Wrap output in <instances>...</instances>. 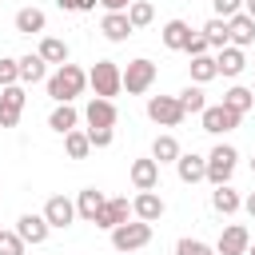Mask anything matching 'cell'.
<instances>
[{
  "mask_svg": "<svg viewBox=\"0 0 255 255\" xmlns=\"http://www.w3.org/2000/svg\"><path fill=\"white\" fill-rule=\"evenodd\" d=\"M44 84H48V96H52L56 104H72V100L88 88V72H84L80 64H64V68H56Z\"/></svg>",
  "mask_w": 255,
  "mask_h": 255,
  "instance_id": "1",
  "label": "cell"
},
{
  "mask_svg": "<svg viewBox=\"0 0 255 255\" xmlns=\"http://www.w3.org/2000/svg\"><path fill=\"white\" fill-rule=\"evenodd\" d=\"M88 84L96 88L100 100H112V96L124 92V68H120L116 60H96L92 72H88Z\"/></svg>",
  "mask_w": 255,
  "mask_h": 255,
  "instance_id": "2",
  "label": "cell"
},
{
  "mask_svg": "<svg viewBox=\"0 0 255 255\" xmlns=\"http://www.w3.org/2000/svg\"><path fill=\"white\" fill-rule=\"evenodd\" d=\"M235 163H239V151H235L231 143H215V147H211V155H207V179H211V187L231 183Z\"/></svg>",
  "mask_w": 255,
  "mask_h": 255,
  "instance_id": "3",
  "label": "cell"
},
{
  "mask_svg": "<svg viewBox=\"0 0 255 255\" xmlns=\"http://www.w3.org/2000/svg\"><path fill=\"white\" fill-rule=\"evenodd\" d=\"M147 243H151V223H143V219L120 223V227L112 231V247H116V251H139V247H147Z\"/></svg>",
  "mask_w": 255,
  "mask_h": 255,
  "instance_id": "4",
  "label": "cell"
},
{
  "mask_svg": "<svg viewBox=\"0 0 255 255\" xmlns=\"http://www.w3.org/2000/svg\"><path fill=\"white\" fill-rule=\"evenodd\" d=\"M147 120L159 124V128H175V124H183L179 96H147Z\"/></svg>",
  "mask_w": 255,
  "mask_h": 255,
  "instance_id": "5",
  "label": "cell"
},
{
  "mask_svg": "<svg viewBox=\"0 0 255 255\" xmlns=\"http://www.w3.org/2000/svg\"><path fill=\"white\" fill-rule=\"evenodd\" d=\"M151 84H155V64H151L147 56H139V60H131V64L124 68V88H128L131 96H143Z\"/></svg>",
  "mask_w": 255,
  "mask_h": 255,
  "instance_id": "6",
  "label": "cell"
},
{
  "mask_svg": "<svg viewBox=\"0 0 255 255\" xmlns=\"http://www.w3.org/2000/svg\"><path fill=\"white\" fill-rule=\"evenodd\" d=\"M24 104H28V96H24L20 84L16 88H0V128H16L20 116H24Z\"/></svg>",
  "mask_w": 255,
  "mask_h": 255,
  "instance_id": "7",
  "label": "cell"
},
{
  "mask_svg": "<svg viewBox=\"0 0 255 255\" xmlns=\"http://www.w3.org/2000/svg\"><path fill=\"white\" fill-rule=\"evenodd\" d=\"M199 120H203V131H211V135H223V131L239 128V120H243V116H235V112H231V108H223V104H207Z\"/></svg>",
  "mask_w": 255,
  "mask_h": 255,
  "instance_id": "8",
  "label": "cell"
},
{
  "mask_svg": "<svg viewBox=\"0 0 255 255\" xmlns=\"http://www.w3.org/2000/svg\"><path fill=\"white\" fill-rule=\"evenodd\" d=\"M247 247H251V235H247L243 223H227L219 231V243H215L219 255H247Z\"/></svg>",
  "mask_w": 255,
  "mask_h": 255,
  "instance_id": "9",
  "label": "cell"
},
{
  "mask_svg": "<svg viewBox=\"0 0 255 255\" xmlns=\"http://www.w3.org/2000/svg\"><path fill=\"white\" fill-rule=\"evenodd\" d=\"M128 215H131V203H128L124 195H112V199L100 207V215H96V227H104V231H116L120 223H128Z\"/></svg>",
  "mask_w": 255,
  "mask_h": 255,
  "instance_id": "10",
  "label": "cell"
},
{
  "mask_svg": "<svg viewBox=\"0 0 255 255\" xmlns=\"http://www.w3.org/2000/svg\"><path fill=\"white\" fill-rule=\"evenodd\" d=\"M84 120H88V128H116L120 112H116V104H112V100L92 96V100H88V108H84Z\"/></svg>",
  "mask_w": 255,
  "mask_h": 255,
  "instance_id": "11",
  "label": "cell"
},
{
  "mask_svg": "<svg viewBox=\"0 0 255 255\" xmlns=\"http://www.w3.org/2000/svg\"><path fill=\"white\" fill-rule=\"evenodd\" d=\"M131 187L135 191H155L159 187V163L147 155V159H131Z\"/></svg>",
  "mask_w": 255,
  "mask_h": 255,
  "instance_id": "12",
  "label": "cell"
},
{
  "mask_svg": "<svg viewBox=\"0 0 255 255\" xmlns=\"http://www.w3.org/2000/svg\"><path fill=\"white\" fill-rule=\"evenodd\" d=\"M40 215L48 219V227H60V231H64V227L76 219V203H72L68 195H52V199L44 203V211H40Z\"/></svg>",
  "mask_w": 255,
  "mask_h": 255,
  "instance_id": "13",
  "label": "cell"
},
{
  "mask_svg": "<svg viewBox=\"0 0 255 255\" xmlns=\"http://www.w3.org/2000/svg\"><path fill=\"white\" fill-rule=\"evenodd\" d=\"M48 231H52V227H48V219H44V215L24 211V215L16 219V235H20L24 243H32V247H36V243H44V239H48Z\"/></svg>",
  "mask_w": 255,
  "mask_h": 255,
  "instance_id": "14",
  "label": "cell"
},
{
  "mask_svg": "<svg viewBox=\"0 0 255 255\" xmlns=\"http://www.w3.org/2000/svg\"><path fill=\"white\" fill-rule=\"evenodd\" d=\"M175 175H179L183 183H199V179H207V155L183 151V155L175 159Z\"/></svg>",
  "mask_w": 255,
  "mask_h": 255,
  "instance_id": "15",
  "label": "cell"
},
{
  "mask_svg": "<svg viewBox=\"0 0 255 255\" xmlns=\"http://www.w3.org/2000/svg\"><path fill=\"white\" fill-rule=\"evenodd\" d=\"M163 211H167V203H163L155 191H139V195L131 199V215H135V219H143V223H155Z\"/></svg>",
  "mask_w": 255,
  "mask_h": 255,
  "instance_id": "16",
  "label": "cell"
},
{
  "mask_svg": "<svg viewBox=\"0 0 255 255\" xmlns=\"http://www.w3.org/2000/svg\"><path fill=\"white\" fill-rule=\"evenodd\" d=\"M100 32L112 40V44H120V40H128L135 28H131V20H128V12H104V20H100Z\"/></svg>",
  "mask_w": 255,
  "mask_h": 255,
  "instance_id": "17",
  "label": "cell"
},
{
  "mask_svg": "<svg viewBox=\"0 0 255 255\" xmlns=\"http://www.w3.org/2000/svg\"><path fill=\"white\" fill-rule=\"evenodd\" d=\"M215 68H219V76H227V80H235L243 68H247V56H243V48H235V44H227L223 52H215Z\"/></svg>",
  "mask_w": 255,
  "mask_h": 255,
  "instance_id": "18",
  "label": "cell"
},
{
  "mask_svg": "<svg viewBox=\"0 0 255 255\" xmlns=\"http://www.w3.org/2000/svg\"><path fill=\"white\" fill-rule=\"evenodd\" d=\"M108 203V195L104 191H96V187H84L80 195H76V215L80 219H88V223H96V215H100V207Z\"/></svg>",
  "mask_w": 255,
  "mask_h": 255,
  "instance_id": "19",
  "label": "cell"
},
{
  "mask_svg": "<svg viewBox=\"0 0 255 255\" xmlns=\"http://www.w3.org/2000/svg\"><path fill=\"white\" fill-rule=\"evenodd\" d=\"M159 36H163V48L183 52V48H187V40H191V24H187V20H167Z\"/></svg>",
  "mask_w": 255,
  "mask_h": 255,
  "instance_id": "20",
  "label": "cell"
},
{
  "mask_svg": "<svg viewBox=\"0 0 255 255\" xmlns=\"http://www.w3.org/2000/svg\"><path fill=\"white\" fill-rule=\"evenodd\" d=\"M76 124H80V112H76L72 104H56V108H52V116H48V128H52L56 135L76 131Z\"/></svg>",
  "mask_w": 255,
  "mask_h": 255,
  "instance_id": "21",
  "label": "cell"
},
{
  "mask_svg": "<svg viewBox=\"0 0 255 255\" xmlns=\"http://www.w3.org/2000/svg\"><path fill=\"white\" fill-rule=\"evenodd\" d=\"M227 32H231V44H235V48H247V44H255V20H251L247 12L231 16V20H227Z\"/></svg>",
  "mask_w": 255,
  "mask_h": 255,
  "instance_id": "22",
  "label": "cell"
},
{
  "mask_svg": "<svg viewBox=\"0 0 255 255\" xmlns=\"http://www.w3.org/2000/svg\"><path fill=\"white\" fill-rule=\"evenodd\" d=\"M40 80H48V64H44V56H40V52L20 56V84H40Z\"/></svg>",
  "mask_w": 255,
  "mask_h": 255,
  "instance_id": "23",
  "label": "cell"
},
{
  "mask_svg": "<svg viewBox=\"0 0 255 255\" xmlns=\"http://www.w3.org/2000/svg\"><path fill=\"white\" fill-rule=\"evenodd\" d=\"M251 104H255V92H251V88H243V84H235V88H227V92H223V108H231L235 116H247V112H251Z\"/></svg>",
  "mask_w": 255,
  "mask_h": 255,
  "instance_id": "24",
  "label": "cell"
},
{
  "mask_svg": "<svg viewBox=\"0 0 255 255\" xmlns=\"http://www.w3.org/2000/svg\"><path fill=\"white\" fill-rule=\"evenodd\" d=\"M211 207H215L219 215H235V211L243 207V199H239V191H235L231 183H223V187L211 191Z\"/></svg>",
  "mask_w": 255,
  "mask_h": 255,
  "instance_id": "25",
  "label": "cell"
},
{
  "mask_svg": "<svg viewBox=\"0 0 255 255\" xmlns=\"http://www.w3.org/2000/svg\"><path fill=\"white\" fill-rule=\"evenodd\" d=\"M199 32H203V40H207V44H211L215 52H223V48L231 44V32H227V20H219V16H211V20H207V24L199 28Z\"/></svg>",
  "mask_w": 255,
  "mask_h": 255,
  "instance_id": "26",
  "label": "cell"
},
{
  "mask_svg": "<svg viewBox=\"0 0 255 255\" xmlns=\"http://www.w3.org/2000/svg\"><path fill=\"white\" fill-rule=\"evenodd\" d=\"M40 56H44V64H56V68H64L72 52H68V44H64L60 36H44V40H40Z\"/></svg>",
  "mask_w": 255,
  "mask_h": 255,
  "instance_id": "27",
  "label": "cell"
},
{
  "mask_svg": "<svg viewBox=\"0 0 255 255\" xmlns=\"http://www.w3.org/2000/svg\"><path fill=\"white\" fill-rule=\"evenodd\" d=\"M179 108H183V116H203V108H207L203 88H199V84H187V88L179 92Z\"/></svg>",
  "mask_w": 255,
  "mask_h": 255,
  "instance_id": "28",
  "label": "cell"
},
{
  "mask_svg": "<svg viewBox=\"0 0 255 255\" xmlns=\"http://www.w3.org/2000/svg\"><path fill=\"white\" fill-rule=\"evenodd\" d=\"M183 151H179V139L175 135H155V143H151V159L155 163H175Z\"/></svg>",
  "mask_w": 255,
  "mask_h": 255,
  "instance_id": "29",
  "label": "cell"
},
{
  "mask_svg": "<svg viewBox=\"0 0 255 255\" xmlns=\"http://www.w3.org/2000/svg\"><path fill=\"white\" fill-rule=\"evenodd\" d=\"M44 24H48V16H44L40 8H20V12H16V32H24V36L44 32Z\"/></svg>",
  "mask_w": 255,
  "mask_h": 255,
  "instance_id": "30",
  "label": "cell"
},
{
  "mask_svg": "<svg viewBox=\"0 0 255 255\" xmlns=\"http://www.w3.org/2000/svg\"><path fill=\"white\" fill-rule=\"evenodd\" d=\"M215 76H219V68H215V56H211V52L191 60V84H207V80H215Z\"/></svg>",
  "mask_w": 255,
  "mask_h": 255,
  "instance_id": "31",
  "label": "cell"
},
{
  "mask_svg": "<svg viewBox=\"0 0 255 255\" xmlns=\"http://www.w3.org/2000/svg\"><path fill=\"white\" fill-rule=\"evenodd\" d=\"M64 151H68V159H84L88 151H92V139H88V131H68L64 135Z\"/></svg>",
  "mask_w": 255,
  "mask_h": 255,
  "instance_id": "32",
  "label": "cell"
},
{
  "mask_svg": "<svg viewBox=\"0 0 255 255\" xmlns=\"http://www.w3.org/2000/svg\"><path fill=\"white\" fill-rule=\"evenodd\" d=\"M128 20H131V28H147V24L155 20V8H151L147 0H135V4L128 8Z\"/></svg>",
  "mask_w": 255,
  "mask_h": 255,
  "instance_id": "33",
  "label": "cell"
},
{
  "mask_svg": "<svg viewBox=\"0 0 255 255\" xmlns=\"http://www.w3.org/2000/svg\"><path fill=\"white\" fill-rule=\"evenodd\" d=\"M20 84V60L0 56V88H16Z\"/></svg>",
  "mask_w": 255,
  "mask_h": 255,
  "instance_id": "34",
  "label": "cell"
},
{
  "mask_svg": "<svg viewBox=\"0 0 255 255\" xmlns=\"http://www.w3.org/2000/svg\"><path fill=\"white\" fill-rule=\"evenodd\" d=\"M175 255H215V247H207L203 239H179L175 243Z\"/></svg>",
  "mask_w": 255,
  "mask_h": 255,
  "instance_id": "35",
  "label": "cell"
},
{
  "mask_svg": "<svg viewBox=\"0 0 255 255\" xmlns=\"http://www.w3.org/2000/svg\"><path fill=\"white\" fill-rule=\"evenodd\" d=\"M24 247H28V243H24L16 231H4V235H0V255H24Z\"/></svg>",
  "mask_w": 255,
  "mask_h": 255,
  "instance_id": "36",
  "label": "cell"
},
{
  "mask_svg": "<svg viewBox=\"0 0 255 255\" xmlns=\"http://www.w3.org/2000/svg\"><path fill=\"white\" fill-rule=\"evenodd\" d=\"M211 8H215V16H219V20H231V16H239V12H243V0H211Z\"/></svg>",
  "mask_w": 255,
  "mask_h": 255,
  "instance_id": "37",
  "label": "cell"
},
{
  "mask_svg": "<svg viewBox=\"0 0 255 255\" xmlns=\"http://www.w3.org/2000/svg\"><path fill=\"white\" fill-rule=\"evenodd\" d=\"M183 52L195 60V56H207V52H211V44L203 40V32H191V40H187V48H183Z\"/></svg>",
  "mask_w": 255,
  "mask_h": 255,
  "instance_id": "38",
  "label": "cell"
},
{
  "mask_svg": "<svg viewBox=\"0 0 255 255\" xmlns=\"http://www.w3.org/2000/svg\"><path fill=\"white\" fill-rule=\"evenodd\" d=\"M88 139H92V147H112L116 131L112 128H88Z\"/></svg>",
  "mask_w": 255,
  "mask_h": 255,
  "instance_id": "39",
  "label": "cell"
},
{
  "mask_svg": "<svg viewBox=\"0 0 255 255\" xmlns=\"http://www.w3.org/2000/svg\"><path fill=\"white\" fill-rule=\"evenodd\" d=\"M56 4H60L64 12H92L100 0H56Z\"/></svg>",
  "mask_w": 255,
  "mask_h": 255,
  "instance_id": "40",
  "label": "cell"
},
{
  "mask_svg": "<svg viewBox=\"0 0 255 255\" xmlns=\"http://www.w3.org/2000/svg\"><path fill=\"white\" fill-rule=\"evenodd\" d=\"M100 4H104V12H128L135 0H100Z\"/></svg>",
  "mask_w": 255,
  "mask_h": 255,
  "instance_id": "41",
  "label": "cell"
},
{
  "mask_svg": "<svg viewBox=\"0 0 255 255\" xmlns=\"http://www.w3.org/2000/svg\"><path fill=\"white\" fill-rule=\"evenodd\" d=\"M243 211L255 219V191H247V199H243Z\"/></svg>",
  "mask_w": 255,
  "mask_h": 255,
  "instance_id": "42",
  "label": "cell"
},
{
  "mask_svg": "<svg viewBox=\"0 0 255 255\" xmlns=\"http://www.w3.org/2000/svg\"><path fill=\"white\" fill-rule=\"evenodd\" d=\"M243 12H247V16L255 20V0H243Z\"/></svg>",
  "mask_w": 255,
  "mask_h": 255,
  "instance_id": "43",
  "label": "cell"
},
{
  "mask_svg": "<svg viewBox=\"0 0 255 255\" xmlns=\"http://www.w3.org/2000/svg\"><path fill=\"white\" fill-rule=\"evenodd\" d=\"M247 255H255V243H251V247H247Z\"/></svg>",
  "mask_w": 255,
  "mask_h": 255,
  "instance_id": "44",
  "label": "cell"
},
{
  "mask_svg": "<svg viewBox=\"0 0 255 255\" xmlns=\"http://www.w3.org/2000/svg\"><path fill=\"white\" fill-rule=\"evenodd\" d=\"M251 175H255V159H251Z\"/></svg>",
  "mask_w": 255,
  "mask_h": 255,
  "instance_id": "45",
  "label": "cell"
},
{
  "mask_svg": "<svg viewBox=\"0 0 255 255\" xmlns=\"http://www.w3.org/2000/svg\"><path fill=\"white\" fill-rule=\"evenodd\" d=\"M251 92H255V88H251Z\"/></svg>",
  "mask_w": 255,
  "mask_h": 255,
  "instance_id": "46",
  "label": "cell"
},
{
  "mask_svg": "<svg viewBox=\"0 0 255 255\" xmlns=\"http://www.w3.org/2000/svg\"><path fill=\"white\" fill-rule=\"evenodd\" d=\"M0 235H4V231H0Z\"/></svg>",
  "mask_w": 255,
  "mask_h": 255,
  "instance_id": "47",
  "label": "cell"
}]
</instances>
